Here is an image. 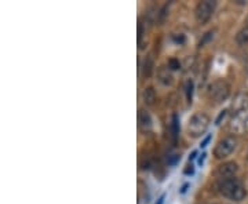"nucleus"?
I'll use <instances>...</instances> for the list:
<instances>
[{
    "label": "nucleus",
    "instance_id": "7ed1b4c3",
    "mask_svg": "<svg viewBox=\"0 0 248 204\" xmlns=\"http://www.w3.org/2000/svg\"><path fill=\"white\" fill-rule=\"evenodd\" d=\"M231 94V86L225 81V80H217L214 81L210 87L208 91V95L213 99L214 102L217 104H221L223 101H226L228 97Z\"/></svg>",
    "mask_w": 248,
    "mask_h": 204
},
{
    "label": "nucleus",
    "instance_id": "20e7f679",
    "mask_svg": "<svg viewBox=\"0 0 248 204\" xmlns=\"http://www.w3.org/2000/svg\"><path fill=\"white\" fill-rule=\"evenodd\" d=\"M236 146H237L236 138L234 137H226L222 141H219V143L217 145V148L214 149V156L218 160L225 159V157L231 156L232 153L234 152Z\"/></svg>",
    "mask_w": 248,
    "mask_h": 204
},
{
    "label": "nucleus",
    "instance_id": "6e6552de",
    "mask_svg": "<svg viewBox=\"0 0 248 204\" xmlns=\"http://www.w3.org/2000/svg\"><path fill=\"white\" fill-rule=\"evenodd\" d=\"M232 108H233V110H234L236 113L246 112V109L248 108V95L247 94H239L237 97L234 98Z\"/></svg>",
    "mask_w": 248,
    "mask_h": 204
},
{
    "label": "nucleus",
    "instance_id": "4468645a",
    "mask_svg": "<svg viewBox=\"0 0 248 204\" xmlns=\"http://www.w3.org/2000/svg\"><path fill=\"white\" fill-rule=\"evenodd\" d=\"M171 133H172V141L177 143L178 135H179V120L177 115H172V122H171Z\"/></svg>",
    "mask_w": 248,
    "mask_h": 204
},
{
    "label": "nucleus",
    "instance_id": "6ab92c4d",
    "mask_svg": "<svg viewBox=\"0 0 248 204\" xmlns=\"http://www.w3.org/2000/svg\"><path fill=\"white\" fill-rule=\"evenodd\" d=\"M226 115H228V110H222L221 113H219V116L217 117V120H215V125L217 126H219L221 125V122L226 117Z\"/></svg>",
    "mask_w": 248,
    "mask_h": 204
},
{
    "label": "nucleus",
    "instance_id": "dca6fc26",
    "mask_svg": "<svg viewBox=\"0 0 248 204\" xmlns=\"http://www.w3.org/2000/svg\"><path fill=\"white\" fill-rule=\"evenodd\" d=\"M181 68V63L178 61L177 58H171L169 61V69L170 71H177Z\"/></svg>",
    "mask_w": 248,
    "mask_h": 204
},
{
    "label": "nucleus",
    "instance_id": "a211bd4d",
    "mask_svg": "<svg viewBox=\"0 0 248 204\" xmlns=\"http://www.w3.org/2000/svg\"><path fill=\"white\" fill-rule=\"evenodd\" d=\"M184 174H185V175H193V174H195V167H193L192 164H187L185 167V170H184Z\"/></svg>",
    "mask_w": 248,
    "mask_h": 204
},
{
    "label": "nucleus",
    "instance_id": "a878e982",
    "mask_svg": "<svg viewBox=\"0 0 248 204\" xmlns=\"http://www.w3.org/2000/svg\"><path fill=\"white\" fill-rule=\"evenodd\" d=\"M196 156H197V152L193 151V152H192V155H190V156H189V161H192V160L195 159Z\"/></svg>",
    "mask_w": 248,
    "mask_h": 204
},
{
    "label": "nucleus",
    "instance_id": "f257e3e1",
    "mask_svg": "<svg viewBox=\"0 0 248 204\" xmlns=\"http://www.w3.org/2000/svg\"><path fill=\"white\" fill-rule=\"evenodd\" d=\"M218 189L223 197L233 200V202H241L247 196V189L237 178H229V179L219 181Z\"/></svg>",
    "mask_w": 248,
    "mask_h": 204
},
{
    "label": "nucleus",
    "instance_id": "9b49d317",
    "mask_svg": "<svg viewBox=\"0 0 248 204\" xmlns=\"http://www.w3.org/2000/svg\"><path fill=\"white\" fill-rule=\"evenodd\" d=\"M142 98H143V102H145V105L152 107V105H155L157 95H156V91H155V89H153V87H148V89H145V91H143Z\"/></svg>",
    "mask_w": 248,
    "mask_h": 204
},
{
    "label": "nucleus",
    "instance_id": "4be33fe9",
    "mask_svg": "<svg viewBox=\"0 0 248 204\" xmlns=\"http://www.w3.org/2000/svg\"><path fill=\"white\" fill-rule=\"evenodd\" d=\"M211 138H213V135H211V134H210V135H207L203 141H202V145H200V146H202V148H205V146L208 145V142L211 141Z\"/></svg>",
    "mask_w": 248,
    "mask_h": 204
},
{
    "label": "nucleus",
    "instance_id": "f3484780",
    "mask_svg": "<svg viewBox=\"0 0 248 204\" xmlns=\"http://www.w3.org/2000/svg\"><path fill=\"white\" fill-rule=\"evenodd\" d=\"M145 35V29H143V25L140 22L138 25V43H140V48L142 50V37Z\"/></svg>",
    "mask_w": 248,
    "mask_h": 204
},
{
    "label": "nucleus",
    "instance_id": "0eeeda50",
    "mask_svg": "<svg viewBox=\"0 0 248 204\" xmlns=\"http://www.w3.org/2000/svg\"><path fill=\"white\" fill-rule=\"evenodd\" d=\"M138 126L143 133H149L152 128H153V120H152V116L149 115L148 110L141 109L140 113H138Z\"/></svg>",
    "mask_w": 248,
    "mask_h": 204
},
{
    "label": "nucleus",
    "instance_id": "393cba45",
    "mask_svg": "<svg viewBox=\"0 0 248 204\" xmlns=\"http://www.w3.org/2000/svg\"><path fill=\"white\" fill-rule=\"evenodd\" d=\"M164 199H166V195L160 196L159 200H157V203H156V204H164Z\"/></svg>",
    "mask_w": 248,
    "mask_h": 204
},
{
    "label": "nucleus",
    "instance_id": "aec40b11",
    "mask_svg": "<svg viewBox=\"0 0 248 204\" xmlns=\"http://www.w3.org/2000/svg\"><path fill=\"white\" fill-rule=\"evenodd\" d=\"M174 42L175 43H178V45H184L185 43V36L184 35H174Z\"/></svg>",
    "mask_w": 248,
    "mask_h": 204
},
{
    "label": "nucleus",
    "instance_id": "ddd939ff",
    "mask_svg": "<svg viewBox=\"0 0 248 204\" xmlns=\"http://www.w3.org/2000/svg\"><path fill=\"white\" fill-rule=\"evenodd\" d=\"M236 42H237V45L241 46V47L248 46V27L243 28L239 33H237V36H236Z\"/></svg>",
    "mask_w": 248,
    "mask_h": 204
},
{
    "label": "nucleus",
    "instance_id": "9d476101",
    "mask_svg": "<svg viewBox=\"0 0 248 204\" xmlns=\"http://www.w3.org/2000/svg\"><path fill=\"white\" fill-rule=\"evenodd\" d=\"M159 80L163 86H171V84H172V80H174V78H172V75H171V72H170L169 68H166V66L160 68Z\"/></svg>",
    "mask_w": 248,
    "mask_h": 204
},
{
    "label": "nucleus",
    "instance_id": "f03ea898",
    "mask_svg": "<svg viewBox=\"0 0 248 204\" xmlns=\"http://www.w3.org/2000/svg\"><path fill=\"white\" fill-rule=\"evenodd\" d=\"M210 125V119L208 116L204 113H196L190 119L187 123V133L192 137H200L202 134L207 130V127Z\"/></svg>",
    "mask_w": 248,
    "mask_h": 204
},
{
    "label": "nucleus",
    "instance_id": "2eb2a0df",
    "mask_svg": "<svg viewBox=\"0 0 248 204\" xmlns=\"http://www.w3.org/2000/svg\"><path fill=\"white\" fill-rule=\"evenodd\" d=\"M193 89H195V84L192 80H187L186 83V99H187V104H192V99H193Z\"/></svg>",
    "mask_w": 248,
    "mask_h": 204
},
{
    "label": "nucleus",
    "instance_id": "f8f14e48",
    "mask_svg": "<svg viewBox=\"0 0 248 204\" xmlns=\"http://www.w3.org/2000/svg\"><path fill=\"white\" fill-rule=\"evenodd\" d=\"M153 68H155V63H153V60L152 57H146L145 61H143V66H142V75L143 78H151L152 72H153Z\"/></svg>",
    "mask_w": 248,
    "mask_h": 204
},
{
    "label": "nucleus",
    "instance_id": "5701e85b",
    "mask_svg": "<svg viewBox=\"0 0 248 204\" xmlns=\"http://www.w3.org/2000/svg\"><path fill=\"white\" fill-rule=\"evenodd\" d=\"M189 187H190L189 184H185L184 187L181 188V190H179V193H181V195H184V193H186V190H187V188H189Z\"/></svg>",
    "mask_w": 248,
    "mask_h": 204
},
{
    "label": "nucleus",
    "instance_id": "39448f33",
    "mask_svg": "<svg viewBox=\"0 0 248 204\" xmlns=\"http://www.w3.org/2000/svg\"><path fill=\"white\" fill-rule=\"evenodd\" d=\"M217 7V3L211 1V0H205V1H200L196 7V19L199 24H207L211 17H213L214 11Z\"/></svg>",
    "mask_w": 248,
    "mask_h": 204
},
{
    "label": "nucleus",
    "instance_id": "b1692460",
    "mask_svg": "<svg viewBox=\"0 0 248 204\" xmlns=\"http://www.w3.org/2000/svg\"><path fill=\"white\" fill-rule=\"evenodd\" d=\"M205 156H207V155H205V153H203V155H202V156L199 157V166H203L204 160H205Z\"/></svg>",
    "mask_w": 248,
    "mask_h": 204
},
{
    "label": "nucleus",
    "instance_id": "423d86ee",
    "mask_svg": "<svg viewBox=\"0 0 248 204\" xmlns=\"http://www.w3.org/2000/svg\"><path fill=\"white\" fill-rule=\"evenodd\" d=\"M239 171V166L237 163L234 161H228V163H223L221 164L218 170H217V177L219 178L221 181L223 179H229V178H234V175L237 174Z\"/></svg>",
    "mask_w": 248,
    "mask_h": 204
},
{
    "label": "nucleus",
    "instance_id": "412c9836",
    "mask_svg": "<svg viewBox=\"0 0 248 204\" xmlns=\"http://www.w3.org/2000/svg\"><path fill=\"white\" fill-rule=\"evenodd\" d=\"M213 35H214V32L213 31H210V32H207V33H205V36H204V39L203 40H200V47H203L204 46V43H205V42H207V40H210V39H211V37H213Z\"/></svg>",
    "mask_w": 248,
    "mask_h": 204
},
{
    "label": "nucleus",
    "instance_id": "1a4fd4ad",
    "mask_svg": "<svg viewBox=\"0 0 248 204\" xmlns=\"http://www.w3.org/2000/svg\"><path fill=\"white\" fill-rule=\"evenodd\" d=\"M243 113L244 112H241V113H237V116L232 120V125H231V128L233 131H236V133H241V131H244L246 130V119L243 117Z\"/></svg>",
    "mask_w": 248,
    "mask_h": 204
}]
</instances>
